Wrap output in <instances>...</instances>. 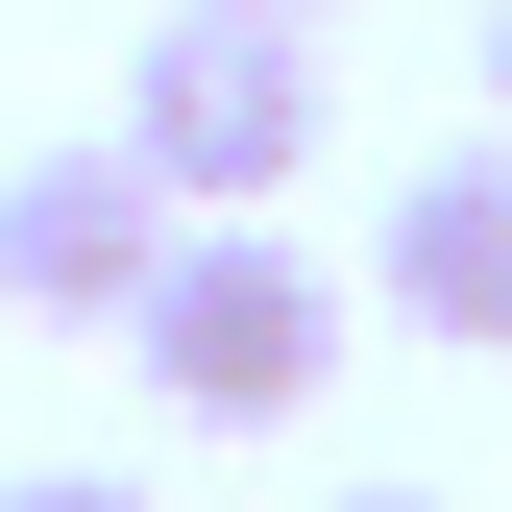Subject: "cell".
<instances>
[{
	"mask_svg": "<svg viewBox=\"0 0 512 512\" xmlns=\"http://www.w3.org/2000/svg\"><path fill=\"white\" fill-rule=\"evenodd\" d=\"M122 366H147L196 439H269V415H317V366H342V293H317V244H269V220H171Z\"/></svg>",
	"mask_w": 512,
	"mask_h": 512,
	"instance_id": "obj_1",
	"label": "cell"
},
{
	"mask_svg": "<svg viewBox=\"0 0 512 512\" xmlns=\"http://www.w3.org/2000/svg\"><path fill=\"white\" fill-rule=\"evenodd\" d=\"M122 147L171 171V220H269L317 171V25H244V0H171L147 74H122Z\"/></svg>",
	"mask_w": 512,
	"mask_h": 512,
	"instance_id": "obj_2",
	"label": "cell"
},
{
	"mask_svg": "<svg viewBox=\"0 0 512 512\" xmlns=\"http://www.w3.org/2000/svg\"><path fill=\"white\" fill-rule=\"evenodd\" d=\"M147 269H171V171L122 147V122L0 171V317H74V342H122V317H147Z\"/></svg>",
	"mask_w": 512,
	"mask_h": 512,
	"instance_id": "obj_3",
	"label": "cell"
},
{
	"mask_svg": "<svg viewBox=\"0 0 512 512\" xmlns=\"http://www.w3.org/2000/svg\"><path fill=\"white\" fill-rule=\"evenodd\" d=\"M366 293H391L415 342L512 366V147H415V171H391V220H366Z\"/></svg>",
	"mask_w": 512,
	"mask_h": 512,
	"instance_id": "obj_4",
	"label": "cell"
},
{
	"mask_svg": "<svg viewBox=\"0 0 512 512\" xmlns=\"http://www.w3.org/2000/svg\"><path fill=\"white\" fill-rule=\"evenodd\" d=\"M0 512H147V488H122V464H25Z\"/></svg>",
	"mask_w": 512,
	"mask_h": 512,
	"instance_id": "obj_5",
	"label": "cell"
},
{
	"mask_svg": "<svg viewBox=\"0 0 512 512\" xmlns=\"http://www.w3.org/2000/svg\"><path fill=\"white\" fill-rule=\"evenodd\" d=\"M488 122H512V0H488Z\"/></svg>",
	"mask_w": 512,
	"mask_h": 512,
	"instance_id": "obj_6",
	"label": "cell"
},
{
	"mask_svg": "<svg viewBox=\"0 0 512 512\" xmlns=\"http://www.w3.org/2000/svg\"><path fill=\"white\" fill-rule=\"evenodd\" d=\"M244 25H342V0H244Z\"/></svg>",
	"mask_w": 512,
	"mask_h": 512,
	"instance_id": "obj_7",
	"label": "cell"
},
{
	"mask_svg": "<svg viewBox=\"0 0 512 512\" xmlns=\"http://www.w3.org/2000/svg\"><path fill=\"white\" fill-rule=\"evenodd\" d=\"M342 512H439V488H342Z\"/></svg>",
	"mask_w": 512,
	"mask_h": 512,
	"instance_id": "obj_8",
	"label": "cell"
}]
</instances>
